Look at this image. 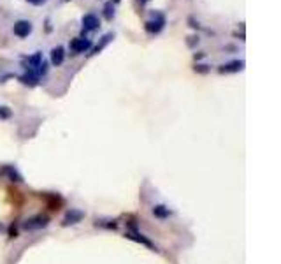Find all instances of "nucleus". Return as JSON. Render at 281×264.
Returning <instances> with one entry per match:
<instances>
[{
	"instance_id": "obj_1",
	"label": "nucleus",
	"mask_w": 281,
	"mask_h": 264,
	"mask_svg": "<svg viewBox=\"0 0 281 264\" xmlns=\"http://www.w3.org/2000/svg\"><path fill=\"white\" fill-rule=\"evenodd\" d=\"M165 25H167L165 14L162 13V11H153L149 19H146V23H144V30L149 35H158L165 28Z\"/></svg>"
},
{
	"instance_id": "obj_2",
	"label": "nucleus",
	"mask_w": 281,
	"mask_h": 264,
	"mask_svg": "<svg viewBox=\"0 0 281 264\" xmlns=\"http://www.w3.org/2000/svg\"><path fill=\"white\" fill-rule=\"evenodd\" d=\"M81 23H83V32H81V37H86L88 32H95L100 28V19H99L97 14L88 13L81 18Z\"/></svg>"
},
{
	"instance_id": "obj_3",
	"label": "nucleus",
	"mask_w": 281,
	"mask_h": 264,
	"mask_svg": "<svg viewBox=\"0 0 281 264\" xmlns=\"http://www.w3.org/2000/svg\"><path fill=\"white\" fill-rule=\"evenodd\" d=\"M93 46V41L88 37H74L70 41V51H72V55H79V53H88V51L92 50Z\"/></svg>"
},
{
	"instance_id": "obj_4",
	"label": "nucleus",
	"mask_w": 281,
	"mask_h": 264,
	"mask_svg": "<svg viewBox=\"0 0 281 264\" xmlns=\"http://www.w3.org/2000/svg\"><path fill=\"white\" fill-rule=\"evenodd\" d=\"M125 238H129V240L135 241V243H141V245L148 246V248H149V250H153V252H158L157 245H155V243H153V241L149 240V238L144 236L143 232H139L137 229H130V231H127Z\"/></svg>"
},
{
	"instance_id": "obj_5",
	"label": "nucleus",
	"mask_w": 281,
	"mask_h": 264,
	"mask_svg": "<svg viewBox=\"0 0 281 264\" xmlns=\"http://www.w3.org/2000/svg\"><path fill=\"white\" fill-rule=\"evenodd\" d=\"M32 30H33V25H32V21H30V19H18V21L13 25L14 35H16V37H19V39L28 37V35L32 34Z\"/></svg>"
},
{
	"instance_id": "obj_6",
	"label": "nucleus",
	"mask_w": 281,
	"mask_h": 264,
	"mask_svg": "<svg viewBox=\"0 0 281 264\" xmlns=\"http://www.w3.org/2000/svg\"><path fill=\"white\" fill-rule=\"evenodd\" d=\"M50 224V218L44 217V215H35V217H30L27 218L23 222V229L27 231H37V229H42Z\"/></svg>"
},
{
	"instance_id": "obj_7",
	"label": "nucleus",
	"mask_w": 281,
	"mask_h": 264,
	"mask_svg": "<svg viewBox=\"0 0 281 264\" xmlns=\"http://www.w3.org/2000/svg\"><path fill=\"white\" fill-rule=\"evenodd\" d=\"M25 60V70H27V72H35V69L37 67H39V65L42 64V60H44V56H42V51H35V53H33V55H30V56H25L23 58Z\"/></svg>"
},
{
	"instance_id": "obj_8",
	"label": "nucleus",
	"mask_w": 281,
	"mask_h": 264,
	"mask_svg": "<svg viewBox=\"0 0 281 264\" xmlns=\"http://www.w3.org/2000/svg\"><path fill=\"white\" fill-rule=\"evenodd\" d=\"M245 69V60H231L227 64L220 65L218 67V72L220 74H235V72H241Z\"/></svg>"
},
{
	"instance_id": "obj_9",
	"label": "nucleus",
	"mask_w": 281,
	"mask_h": 264,
	"mask_svg": "<svg viewBox=\"0 0 281 264\" xmlns=\"http://www.w3.org/2000/svg\"><path fill=\"white\" fill-rule=\"evenodd\" d=\"M84 218V211H81V210H69L67 211V215L64 217V220H62V226L67 227V226H76V224H79L81 220Z\"/></svg>"
},
{
	"instance_id": "obj_10",
	"label": "nucleus",
	"mask_w": 281,
	"mask_h": 264,
	"mask_svg": "<svg viewBox=\"0 0 281 264\" xmlns=\"http://www.w3.org/2000/svg\"><path fill=\"white\" fill-rule=\"evenodd\" d=\"M115 37H116L115 32L104 34V35L100 37V41H99L97 44H93V46H92V50H90V55H99V53H100V51L104 50V48H106L107 44H109V42L115 41Z\"/></svg>"
},
{
	"instance_id": "obj_11",
	"label": "nucleus",
	"mask_w": 281,
	"mask_h": 264,
	"mask_svg": "<svg viewBox=\"0 0 281 264\" xmlns=\"http://www.w3.org/2000/svg\"><path fill=\"white\" fill-rule=\"evenodd\" d=\"M50 60L51 64L55 65V67H58V65H62L65 62V48L64 46H55L53 50H51L50 53Z\"/></svg>"
},
{
	"instance_id": "obj_12",
	"label": "nucleus",
	"mask_w": 281,
	"mask_h": 264,
	"mask_svg": "<svg viewBox=\"0 0 281 264\" xmlns=\"http://www.w3.org/2000/svg\"><path fill=\"white\" fill-rule=\"evenodd\" d=\"M18 79L23 85H27V87H37V85H39V78H37V76H33L32 72H27V70H25L23 74L19 76Z\"/></svg>"
},
{
	"instance_id": "obj_13",
	"label": "nucleus",
	"mask_w": 281,
	"mask_h": 264,
	"mask_svg": "<svg viewBox=\"0 0 281 264\" xmlns=\"http://www.w3.org/2000/svg\"><path fill=\"white\" fill-rule=\"evenodd\" d=\"M153 215L157 218H169L171 217V210L167 208L165 204H157V206H153Z\"/></svg>"
},
{
	"instance_id": "obj_14",
	"label": "nucleus",
	"mask_w": 281,
	"mask_h": 264,
	"mask_svg": "<svg viewBox=\"0 0 281 264\" xmlns=\"http://www.w3.org/2000/svg\"><path fill=\"white\" fill-rule=\"evenodd\" d=\"M102 14H104V18L107 19V21H113L115 19V4H113V0L111 2H106V5H104V9H102Z\"/></svg>"
},
{
	"instance_id": "obj_15",
	"label": "nucleus",
	"mask_w": 281,
	"mask_h": 264,
	"mask_svg": "<svg viewBox=\"0 0 281 264\" xmlns=\"http://www.w3.org/2000/svg\"><path fill=\"white\" fill-rule=\"evenodd\" d=\"M5 175L9 176L11 181H16V183H19V181H23V178L19 176V173L16 171V169H13V167H11V166L5 167Z\"/></svg>"
},
{
	"instance_id": "obj_16",
	"label": "nucleus",
	"mask_w": 281,
	"mask_h": 264,
	"mask_svg": "<svg viewBox=\"0 0 281 264\" xmlns=\"http://www.w3.org/2000/svg\"><path fill=\"white\" fill-rule=\"evenodd\" d=\"M194 70H195V72H198V74H208L209 70H211V67H209V65H206V64H197L194 67Z\"/></svg>"
},
{
	"instance_id": "obj_17",
	"label": "nucleus",
	"mask_w": 281,
	"mask_h": 264,
	"mask_svg": "<svg viewBox=\"0 0 281 264\" xmlns=\"http://www.w3.org/2000/svg\"><path fill=\"white\" fill-rule=\"evenodd\" d=\"M11 115H13V113H11V109L7 106H0V118H11Z\"/></svg>"
},
{
	"instance_id": "obj_18",
	"label": "nucleus",
	"mask_w": 281,
	"mask_h": 264,
	"mask_svg": "<svg viewBox=\"0 0 281 264\" xmlns=\"http://www.w3.org/2000/svg\"><path fill=\"white\" fill-rule=\"evenodd\" d=\"M188 41H186V44H188V48H194L195 44H198V35H190V37H186Z\"/></svg>"
},
{
	"instance_id": "obj_19",
	"label": "nucleus",
	"mask_w": 281,
	"mask_h": 264,
	"mask_svg": "<svg viewBox=\"0 0 281 264\" xmlns=\"http://www.w3.org/2000/svg\"><path fill=\"white\" fill-rule=\"evenodd\" d=\"M188 23H190V27L195 28V30H198V28H200V23H198V21H195V18H188Z\"/></svg>"
},
{
	"instance_id": "obj_20",
	"label": "nucleus",
	"mask_w": 281,
	"mask_h": 264,
	"mask_svg": "<svg viewBox=\"0 0 281 264\" xmlns=\"http://www.w3.org/2000/svg\"><path fill=\"white\" fill-rule=\"evenodd\" d=\"M28 4H32V5H35V7H39V5H44L46 4V0H27Z\"/></svg>"
},
{
	"instance_id": "obj_21",
	"label": "nucleus",
	"mask_w": 281,
	"mask_h": 264,
	"mask_svg": "<svg viewBox=\"0 0 281 264\" xmlns=\"http://www.w3.org/2000/svg\"><path fill=\"white\" fill-rule=\"evenodd\" d=\"M194 58H195V60H198V58H204V53H198V55H197V53H195Z\"/></svg>"
},
{
	"instance_id": "obj_22",
	"label": "nucleus",
	"mask_w": 281,
	"mask_h": 264,
	"mask_svg": "<svg viewBox=\"0 0 281 264\" xmlns=\"http://www.w3.org/2000/svg\"><path fill=\"white\" fill-rule=\"evenodd\" d=\"M46 30H48V32H51V23H50V19H46Z\"/></svg>"
},
{
	"instance_id": "obj_23",
	"label": "nucleus",
	"mask_w": 281,
	"mask_h": 264,
	"mask_svg": "<svg viewBox=\"0 0 281 264\" xmlns=\"http://www.w3.org/2000/svg\"><path fill=\"white\" fill-rule=\"evenodd\" d=\"M139 2H141V4H148V2H149V0H139Z\"/></svg>"
},
{
	"instance_id": "obj_24",
	"label": "nucleus",
	"mask_w": 281,
	"mask_h": 264,
	"mask_svg": "<svg viewBox=\"0 0 281 264\" xmlns=\"http://www.w3.org/2000/svg\"><path fill=\"white\" fill-rule=\"evenodd\" d=\"M67 2H70V0H67Z\"/></svg>"
}]
</instances>
